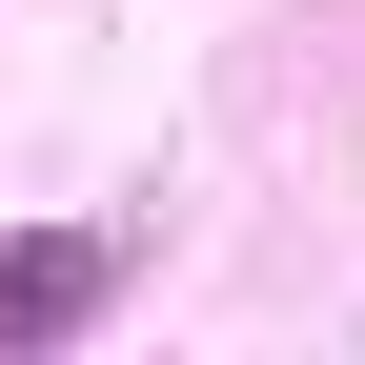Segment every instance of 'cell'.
<instances>
[{"mask_svg":"<svg viewBox=\"0 0 365 365\" xmlns=\"http://www.w3.org/2000/svg\"><path fill=\"white\" fill-rule=\"evenodd\" d=\"M102 284H122V244H102V223L0 244V345H81V325H102Z\"/></svg>","mask_w":365,"mask_h":365,"instance_id":"obj_1","label":"cell"}]
</instances>
